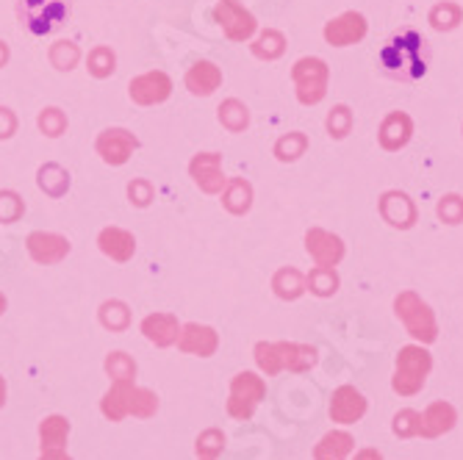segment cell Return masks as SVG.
Instances as JSON below:
<instances>
[{"label": "cell", "instance_id": "cell-43", "mask_svg": "<svg viewBox=\"0 0 463 460\" xmlns=\"http://www.w3.org/2000/svg\"><path fill=\"white\" fill-rule=\"evenodd\" d=\"M20 200L14 194H0V222H6V220H14L20 214Z\"/></svg>", "mask_w": 463, "mask_h": 460}, {"label": "cell", "instance_id": "cell-8", "mask_svg": "<svg viewBox=\"0 0 463 460\" xmlns=\"http://www.w3.org/2000/svg\"><path fill=\"white\" fill-rule=\"evenodd\" d=\"M306 249L317 267H339L347 253L345 241L325 228H311L306 233Z\"/></svg>", "mask_w": 463, "mask_h": 460}, {"label": "cell", "instance_id": "cell-25", "mask_svg": "<svg viewBox=\"0 0 463 460\" xmlns=\"http://www.w3.org/2000/svg\"><path fill=\"white\" fill-rule=\"evenodd\" d=\"M134 236L125 233L119 228H106L100 233V249L106 256H111L114 261H128L134 256Z\"/></svg>", "mask_w": 463, "mask_h": 460}, {"label": "cell", "instance_id": "cell-2", "mask_svg": "<svg viewBox=\"0 0 463 460\" xmlns=\"http://www.w3.org/2000/svg\"><path fill=\"white\" fill-rule=\"evenodd\" d=\"M394 316L402 322V327L408 330V336L416 344H433L439 339V319L433 314V308L416 295V291H400L394 297Z\"/></svg>", "mask_w": 463, "mask_h": 460}, {"label": "cell", "instance_id": "cell-1", "mask_svg": "<svg viewBox=\"0 0 463 460\" xmlns=\"http://www.w3.org/2000/svg\"><path fill=\"white\" fill-rule=\"evenodd\" d=\"M425 39L416 31H405L394 36L389 45L381 51V64L386 75L400 78V80H413L419 75H425Z\"/></svg>", "mask_w": 463, "mask_h": 460}, {"label": "cell", "instance_id": "cell-31", "mask_svg": "<svg viewBox=\"0 0 463 460\" xmlns=\"http://www.w3.org/2000/svg\"><path fill=\"white\" fill-rule=\"evenodd\" d=\"M158 410V397L147 389H139L134 386L131 389V397H128V416H139V419H150V416Z\"/></svg>", "mask_w": 463, "mask_h": 460}, {"label": "cell", "instance_id": "cell-33", "mask_svg": "<svg viewBox=\"0 0 463 460\" xmlns=\"http://www.w3.org/2000/svg\"><path fill=\"white\" fill-rule=\"evenodd\" d=\"M220 122L225 125L228 131H244L247 122H250V114L239 100H228V103L220 106Z\"/></svg>", "mask_w": 463, "mask_h": 460}, {"label": "cell", "instance_id": "cell-38", "mask_svg": "<svg viewBox=\"0 0 463 460\" xmlns=\"http://www.w3.org/2000/svg\"><path fill=\"white\" fill-rule=\"evenodd\" d=\"M392 430L397 438H416L419 436V410H400L394 413V422H392Z\"/></svg>", "mask_w": 463, "mask_h": 460}, {"label": "cell", "instance_id": "cell-34", "mask_svg": "<svg viewBox=\"0 0 463 460\" xmlns=\"http://www.w3.org/2000/svg\"><path fill=\"white\" fill-rule=\"evenodd\" d=\"M306 147H308V139H306V134H286L283 139H278V145H275V155L280 158V161H294V158H300L303 153H306Z\"/></svg>", "mask_w": 463, "mask_h": 460}, {"label": "cell", "instance_id": "cell-35", "mask_svg": "<svg viewBox=\"0 0 463 460\" xmlns=\"http://www.w3.org/2000/svg\"><path fill=\"white\" fill-rule=\"evenodd\" d=\"M353 111L347 106H335L330 114H327V134L333 139H345L350 131H353Z\"/></svg>", "mask_w": 463, "mask_h": 460}, {"label": "cell", "instance_id": "cell-26", "mask_svg": "<svg viewBox=\"0 0 463 460\" xmlns=\"http://www.w3.org/2000/svg\"><path fill=\"white\" fill-rule=\"evenodd\" d=\"M70 436V422L64 416H48L45 422L39 425V438H42V452H53V449H64Z\"/></svg>", "mask_w": 463, "mask_h": 460}, {"label": "cell", "instance_id": "cell-23", "mask_svg": "<svg viewBox=\"0 0 463 460\" xmlns=\"http://www.w3.org/2000/svg\"><path fill=\"white\" fill-rule=\"evenodd\" d=\"M134 380H114L109 394L103 397V416L111 422H122L128 416V397H131Z\"/></svg>", "mask_w": 463, "mask_h": 460}, {"label": "cell", "instance_id": "cell-5", "mask_svg": "<svg viewBox=\"0 0 463 460\" xmlns=\"http://www.w3.org/2000/svg\"><path fill=\"white\" fill-rule=\"evenodd\" d=\"M267 397V383L259 378L256 371H239L231 380V399H228V413L239 422L252 419V413Z\"/></svg>", "mask_w": 463, "mask_h": 460}, {"label": "cell", "instance_id": "cell-12", "mask_svg": "<svg viewBox=\"0 0 463 460\" xmlns=\"http://www.w3.org/2000/svg\"><path fill=\"white\" fill-rule=\"evenodd\" d=\"M413 136V119L405 111H389L377 128V142L386 153H397L402 150Z\"/></svg>", "mask_w": 463, "mask_h": 460}, {"label": "cell", "instance_id": "cell-30", "mask_svg": "<svg viewBox=\"0 0 463 460\" xmlns=\"http://www.w3.org/2000/svg\"><path fill=\"white\" fill-rule=\"evenodd\" d=\"M256 363H259V369L267 374V378H275V374H280L283 363H280L278 342H259L256 344Z\"/></svg>", "mask_w": 463, "mask_h": 460}, {"label": "cell", "instance_id": "cell-49", "mask_svg": "<svg viewBox=\"0 0 463 460\" xmlns=\"http://www.w3.org/2000/svg\"><path fill=\"white\" fill-rule=\"evenodd\" d=\"M6 311V300H4V295H0V314Z\"/></svg>", "mask_w": 463, "mask_h": 460}, {"label": "cell", "instance_id": "cell-41", "mask_svg": "<svg viewBox=\"0 0 463 460\" xmlns=\"http://www.w3.org/2000/svg\"><path fill=\"white\" fill-rule=\"evenodd\" d=\"M90 70H92L98 78L109 75V72L114 70V56H111V51H106V48L95 51V53L90 56Z\"/></svg>", "mask_w": 463, "mask_h": 460}, {"label": "cell", "instance_id": "cell-42", "mask_svg": "<svg viewBox=\"0 0 463 460\" xmlns=\"http://www.w3.org/2000/svg\"><path fill=\"white\" fill-rule=\"evenodd\" d=\"M39 125H42V128H45V134H51V136H59V134H61V128H64V117H61L56 108H51V111L42 114Z\"/></svg>", "mask_w": 463, "mask_h": 460}, {"label": "cell", "instance_id": "cell-9", "mask_svg": "<svg viewBox=\"0 0 463 460\" xmlns=\"http://www.w3.org/2000/svg\"><path fill=\"white\" fill-rule=\"evenodd\" d=\"M366 408H369V402H366V397L355 386H339V389L333 391V397H330V419L335 425L347 427V425H355V422L364 419Z\"/></svg>", "mask_w": 463, "mask_h": 460}, {"label": "cell", "instance_id": "cell-40", "mask_svg": "<svg viewBox=\"0 0 463 460\" xmlns=\"http://www.w3.org/2000/svg\"><path fill=\"white\" fill-rule=\"evenodd\" d=\"M222 449H225V436L220 430H205V433H200V438H197V455L200 457L217 460V455Z\"/></svg>", "mask_w": 463, "mask_h": 460}, {"label": "cell", "instance_id": "cell-47", "mask_svg": "<svg viewBox=\"0 0 463 460\" xmlns=\"http://www.w3.org/2000/svg\"><path fill=\"white\" fill-rule=\"evenodd\" d=\"M39 460H72V457L64 455V449H53V452H42Z\"/></svg>", "mask_w": 463, "mask_h": 460}, {"label": "cell", "instance_id": "cell-51", "mask_svg": "<svg viewBox=\"0 0 463 460\" xmlns=\"http://www.w3.org/2000/svg\"><path fill=\"white\" fill-rule=\"evenodd\" d=\"M200 460H212V457H200Z\"/></svg>", "mask_w": 463, "mask_h": 460}, {"label": "cell", "instance_id": "cell-16", "mask_svg": "<svg viewBox=\"0 0 463 460\" xmlns=\"http://www.w3.org/2000/svg\"><path fill=\"white\" fill-rule=\"evenodd\" d=\"M173 80L166 78L164 72H147L137 80H131V98L142 106H153L170 98Z\"/></svg>", "mask_w": 463, "mask_h": 460}, {"label": "cell", "instance_id": "cell-24", "mask_svg": "<svg viewBox=\"0 0 463 460\" xmlns=\"http://www.w3.org/2000/svg\"><path fill=\"white\" fill-rule=\"evenodd\" d=\"M272 291L280 300H286V303L303 297L306 295V277H303V272H298L294 267L278 269L275 277H272Z\"/></svg>", "mask_w": 463, "mask_h": 460}, {"label": "cell", "instance_id": "cell-45", "mask_svg": "<svg viewBox=\"0 0 463 460\" xmlns=\"http://www.w3.org/2000/svg\"><path fill=\"white\" fill-rule=\"evenodd\" d=\"M131 200H137L139 205H147V200H150V186H147V183H134V186H131Z\"/></svg>", "mask_w": 463, "mask_h": 460}, {"label": "cell", "instance_id": "cell-46", "mask_svg": "<svg viewBox=\"0 0 463 460\" xmlns=\"http://www.w3.org/2000/svg\"><path fill=\"white\" fill-rule=\"evenodd\" d=\"M353 460H383V452L374 446H364L353 455Z\"/></svg>", "mask_w": 463, "mask_h": 460}, {"label": "cell", "instance_id": "cell-7", "mask_svg": "<svg viewBox=\"0 0 463 460\" xmlns=\"http://www.w3.org/2000/svg\"><path fill=\"white\" fill-rule=\"evenodd\" d=\"M214 17H217L220 28L225 31V36L233 39V42L250 39L259 28L256 17H252L241 4H236V0H220L217 9H214Z\"/></svg>", "mask_w": 463, "mask_h": 460}, {"label": "cell", "instance_id": "cell-11", "mask_svg": "<svg viewBox=\"0 0 463 460\" xmlns=\"http://www.w3.org/2000/svg\"><path fill=\"white\" fill-rule=\"evenodd\" d=\"M458 425V410L455 405L436 399L430 402L422 413H419V436L422 438H439L444 433H449Z\"/></svg>", "mask_w": 463, "mask_h": 460}, {"label": "cell", "instance_id": "cell-22", "mask_svg": "<svg viewBox=\"0 0 463 460\" xmlns=\"http://www.w3.org/2000/svg\"><path fill=\"white\" fill-rule=\"evenodd\" d=\"M222 83V72H220V67L217 64H212V61H197L192 70H189V75H186V87L194 92V95H212L217 87Z\"/></svg>", "mask_w": 463, "mask_h": 460}, {"label": "cell", "instance_id": "cell-39", "mask_svg": "<svg viewBox=\"0 0 463 460\" xmlns=\"http://www.w3.org/2000/svg\"><path fill=\"white\" fill-rule=\"evenodd\" d=\"M100 322L106 324V327H111V330H122V327H128V322H131V311L125 308L122 303H106L103 308H100Z\"/></svg>", "mask_w": 463, "mask_h": 460}, {"label": "cell", "instance_id": "cell-27", "mask_svg": "<svg viewBox=\"0 0 463 460\" xmlns=\"http://www.w3.org/2000/svg\"><path fill=\"white\" fill-rule=\"evenodd\" d=\"M306 291L317 297H333L339 291V272L335 267H314L306 275Z\"/></svg>", "mask_w": 463, "mask_h": 460}, {"label": "cell", "instance_id": "cell-37", "mask_svg": "<svg viewBox=\"0 0 463 460\" xmlns=\"http://www.w3.org/2000/svg\"><path fill=\"white\" fill-rule=\"evenodd\" d=\"M106 371L111 374L114 380H134L137 374V363L125 355V352H111L106 358Z\"/></svg>", "mask_w": 463, "mask_h": 460}, {"label": "cell", "instance_id": "cell-10", "mask_svg": "<svg viewBox=\"0 0 463 460\" xmlns=\"http://www.w3.org/2000/svg\"><path fill=\"white\" fill-rule=\"evenodd\" d=\"M366 31H369V23L361 12H345L325 25V42L333 48H347L361 42Z\"/></svg>", "mask_w": 463, "mask_h": 460}, {"label": "cell", "instance_id": "cell-28", "mask_svg": "<svg viewBox=\"0 0 463 460\" xmlns=\"http://www.w3.org/2000/svg\"><path fill=\"white\" fill-rule=\"evenodd\" d=\"M222 202H225V208H228L231 214H247L250 205H252V186L244 178H233L225 186Z\"/></svg>", "mask_w": 463, "mask_h": 460}, {"label": "cell", "instance_id": "cell-4", "mask_svg": "<svg viewBox=\"0 0 463 460\" xmlns=\"http://www.w3.org/2000/svg\"><path fill=\"white\" fill-rule=\"evenodd\" d=\"M291 78H294V87H298V100L303 106H317L325 100L327 80H330V67L325 59H317V56L300 59L291 70Z\"/></svg>", "mask_w": 463, "mask_h": 460}, {"label": "cell", "instance_id": "cell-29", "mask_svg": "<svg viewBox=\"0 0 463 460\" xmlns=\"http://www.w3.org/2000/svg\"><path fill=\"white\" fill-rule=\"evenodd\" d=\"M428 23L436 28V31H452L463 23V9L452 0H444V4H436L428 14Z\"/></svg>", "mask_w": 463, "mask_h": 460}, {"label": "cell", "instance_id": "cell-50", "mask_svg": "<svg viewBox=\"0 0 463 460\" xmlns=\"http://www.w3.org/2000/svg\"><path fill=\"white\" fill-rule=\"evenodd\" d=\"M6 59V51H4V45H0V61H4Z\"/></svg>", "mask_w": 463, "mask_h": 460}, {"label": "cell", "instance_id": "cell-48", "mask_svg": "<svg viewBox=\"0 0 463 460\" xmlns=\"http://www.w3.org/2000/svg\"><path fill=\"white\" fill-rule=\"evenodd\" d=\"M4 402H6V380L0 378V408H4Z\"/></svg>", "mask_w": 463, "mask_h": 460}, {"label": "cell", "instance_id": "cell-3", "mask_svg": "<svg viewBox=\"0 0 463 460\" xmlns=\"http://www.w3.org/2000/svg\"><path fill=\"white\" fill-rule=\"evenodd\" d=\"M433 369V355L428 352L425 344H408L397 352L394 361V378H392V389L400 397H413L425 389L428 374Z\"/></svg>", "mask_w": 463, "mask_h": 460}, {"label": "cell", "instance_id": "cell-14", "mask_svg": "<svg viewBox=\"0 0 463 460\" xmlns=\"http://www.w3.org/2000/svg\"><path fill=\"white\" fill-rule=\"evenodd\" d=\"M381 217H383L392 228L408 230V228L416 225L419 211H416V202H413L405 192L392 189V192H386V194L381 197Z\"/></svg>", "mask_w": 463, "mask_h": 460}, {"label": "cell", "instance_id": "cell-32", "mask_svg": "<svg viewBox=\"0 0 463 460\" xmlns=\"http://www.w3.org/2000/svg\"><path fill=\"white\" fill-rule=\"evenodd\" d=\"M283 51H286V39L278 31H264L256 39V45H252V53L259 59H278V56H283Z\"/></svg>", "mask_w": 463, "mask_h": 460}, {"label": "cell", "instance_id": "cell-13", "mask_svg": "<svg viewBox=\"0 0 463 460\" xmlns=\"http://www.w3.org/2000/svg\"><path fill=\"white\" fill-rule=\"evenodd\" d=\"M178 350L181 352H189V355H200V358H208L214 355L217 347H220V336L214 327L208 324H184L181 333H178Z\"/></svg>", "mask_w": 463, "mask_h": 460}, {"label": "cell", "instance_id": "cell-17", "mask_svg": "<svg viewBox=\"0 0 463 460\" xmlns=\"http://www.w3.org/2000/svg\"><path fill=\"white\" fill-rule=\"evenodd\" d=\"M134 147H137V139L128 131H122V128L103 131L100 139H98V153L109 164H125V161H128V155L134 153Z\"/></svg>", "mask_w": 463, "mask_h": 460}, {"label": "cell", "instance_id": "cell-19", "mask_svg": "<svg viewBox=\"0 0 463 460\" xmlns=\"http://www.w3.org/2000/svg\"><path fill=\"white\" fill-rule=\"evenodd\" d=\"M142 333L156 344V347H170L178 342V319L173 314H150L145 322H142Z\"/></svg>", "mask_w": 463, "mask_h": 460}, {"label": "cell", "instance_id": "cell-44", "mask_svg": "<svg viewBox=\"0 0 463 460\" xmlns=\"http://www.w3.org/2000/svg\"><path fill=\"white\" fill-rule=\"evenodd\" d=\"M12 131H14V117L6 108H0V136H12Z\"/></svg>", "mask_w": 463, "mask_h": 460}, {"label": "cell", "instance_id": "cell-20", "mask_svg": "<svg viewBox=\"0 0 463 460\" xmlns=\"http://www.w3.org/2000/svg\"><path fill=\"white\" fill-rule=\"evenodd\" d=\"M355 452V438L345 430H330L314 446V460H347Z\"/></svg>", "mask_w": 463, "mask_h": 460}, {"label": "cell", "instance_id": "cell-15", "mask_svg": "<svg viewBox=\"0 0 463 460\" xmlns=\"http://www.w3.org/2000/svg\"><path fill=\"white\" fill-rule=\"evenodd\" d=\"M192 175L197 181V186L208 194H217L228 186L225 175H222V166H220V155L217 153H200L192 161Z\"/></svg>", "mask_w": 463, "mask_h": 460}, {"label": "cell", "instance_id": "cell-6", "mask_svg": "<svg viewBox=\"0 0 463 460\" xmlns=\"http://www.w3.org/2000/svg\"><path fill=\"white\" fill-rule=\"evenodd\" d=\"M17 9L31 33H51L70 14V0H20Z\"/></svg>", "mask_w": 463, "mask_h": 460}, {"label": "cell", "instance_id": "cell-36", "mask_svg": "<svg viewBox=\"0 0 463 460\" xmlns=\"http://www.w3.org/2000/svg\"><path fill=\"white\" fill-rule=\"evenodd\" d=\"M436 214L447 225H460L463 222V197L460 194H444L436 205Z\"/></svg>", "mask_w": 463, "mask_h": 460}, {"label": "cell", "instance_id": "cell-21", "mask_svg": "<svg viewBox=\"0 0 463 460\" xmlns=\"http://www.w3.org/2000/svg\"><path fill=\"white\" fill-rule=\"evenodd\" d=\"M280 350V363L288 371H311L317 366V350L308 344H298V342H278Z\"/></svg>", "mask_w": 463, "mask_h": 460}, {"label": "cell", "instance_id": "cell-18", "mask_svg": "<svg viewBox=\"0 0 463 460\" xmlns=\"http://www.w3.org/2000/svg\"><path fill=\"white\" fill-rule=\"evenodd\" d=\"M28 253L39 264H56L70 253V241L53 233H31L28 236Z\"/></svg>", "mask_w": 463, "mask_h": 460}]
</instances>
